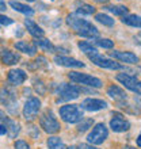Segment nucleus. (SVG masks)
I'll return each instance as SVG.
<instances>
[{
    "instance_id": "nucleus-1",
    "label": "nucleus",
    "mask_w": 141,
    "mask_h": 149,
    "mask_svg": "<svg viewBox=\"0 0 141 149\" xmlns=\"http://www.w3.org/2000/svg\"><path fill=\"white\" fill-rule=\"evenodd\" d=\"M67 24L76 34H79V36H82V37H86V38H95V37L99 36L98 29L95 27L91 22L83 19V18L75 15V14L68 15Z\"/></svg>"
},
{
    "instance_id": "nucleus-2",
    "label": "nucleus",
    "mask_w": 141,
    "mask_h": 149,
    "mask_svg": "<svg viewBox=\"0 0 141 149\" xmlns=\"http://www.w3.org/2000/svg\"><path fill=\"white\" fill-rule=\"evenodd\" d=\"M0 103L6 107V110L11 115H18L19 113V103L16 99V95L8 87H1L0 88Z\"/></svg>"
},
{
    "instance_id": "nucleus-3",
    "label": "nucleus",
    "mask_w": 141,
    "mask_h": 149,
    "mask_svg": "<svg viewBox=\"0 0 141 149\" xmlns=\"http://www.w3.org/2000/svg\"><path fill=\"white\" fill-rule=\"evenodd\" d=\"M82 88L73 84H67V83H61L56 88V94H57V103L60 102H68V100H73L77 99Z\"/></svg>"
},
{
    "instance_id": "nucleus-4",
    "label": "nucleus",
    "mask_w": 141,
    "mask_h": 149,
    "mask_svg": "<svg viewBox=\"0 0 141 149\" xmlns=\"http://www.w3.org/2000/svg\"><path fill=\"white\" fill-rule=\"evenodd\" d=\"M60 117L67 123H79L83 119V110L77 104H65L60 109Z\"/></svg>"
},
{
    "instance_id": "nucleus-5",
    "label": "nucleus",
    "mask_w": 141,
    "mask_h": 149,
    "mask_svg": "<svg viewBox=\"0 0 141 149\" xmlns=\"http://www.w3.org/2000/svg\"><path fill=\"white\" fill-rule=\"evenodd\" d=\"M39 125L43 132H46L47 134H56L57 132H60V122L57 121V118L54 117L52 110H46L41 115Z\"/></svg>"
},
{
    "instance_id": "nucleus-6",
    "label": "nucleus",
    "mask_w": 141,
    "mask_h": 149,
    "mask_svg": "<svg viewBox=\"0 0 141 149\" xmlns=\"http://www.w3.org/2000/svg\"><path fill=\"white\" fill-rule=\"evenodd\" d=\"M70 81L77 83V84H83V86H88V87H94V88H99L102 87V80L94 76H90L87 73H82V72H70L68 74Z\"/></svg>"
},
{
    "instance_id": "nucleus-7",
    "label": "nucleus",
    "mask_w": 141,
    "mask_h": 149,
    "mask_svg": "<svg viewBox=\"0 0 141 149\" xmlns=\"http://www.w3.org/2000/svg\"><path fill=\"white\" fill-rule=\"evenodd\" d=\"M107 136H109V130L105 126V123H98L95 125V127H92L90 134L87 136V141L92 145H101L107 138Z\"/></svg>"
},
{
    "instance_id": "nucleus-8",
    "label": "nucleus",
    "mask_w": 141,
    "mask_h": 149,
    "mask_svg": "<svg viewBox=\"0 0 141 149\" xmlns=\"http://www.w3.org/2000/svg\"><path fill=\"white\" fill-rule=\"evenodd\" d=\"M41 109V100L35 96H30L23 106V118L26 121H33Z\"/></svg>"
},
{
    "instance_id": "nucleus-9",
    "label": "nucleus",
    "mask_w": 141,
    "mask_h": 149,
    "mask_svg": "<svg viewBox=\"0 0 141 149\" xmlns=\"http://www.w3.org/2000/svg\"><path fill=\"white\" fill-rule=\"evenodd\" d=\"M117 80L121 83V84H124L128 90L141 95V80H138L137 77L130 76V74H128V73H118Z\"/></svg>"
},
{
    "instance_id": "nucleus-10",
    "label": "nucleus",
    "mask_w": 141,
    "mask_h": 149,
    "mask_svg": "<svg viewBox=\"0 0 141 149\" xmlns=\"http://www.w3.org/2000/svg\"><path fill=\"white\" fill-rule=\"evenodd\" d=\"M0 122H1V125L6 126L7 134L11 138H15L16 136L19 134V132H20L19 123H18L16 121H14V119H11V118H8L7 115H6V113L1 111V110H0Z\"/></svg>"
},
{
    "instance_id": "nucleus-11",
    "label": "nucleus",
    "mask_w": 141,
    "mask_h": 149,
    "mask_svg": "<svg viewBox=\"0 0 141 149\" xmlns=\"http://www.w3.org/2000/svg\"><path fill=\"white\" fill-rule=\"evenodd\" d=\"M88 58L99 68H106V69H124V67H122L121 64L114 63V61H111V60H109V58H105V57H102L99 53L88 56Z\"/></svg>"
},
{
    "instance_id": "nucleus-12",
    "label": "nucleus",
    "mask_w": 141,
    "mask_h": 149,
    "mask_svg": "<svg viewBox=\"0 0 141 149\" xmlns=\"http://www.w3.org/2000/svg\"><path fill=\"white\" fill-rule=\"evenodd\" d=\"M110 127L113 132L115 133H122V132H126L129 130L130 127V123L128 119L124 118V115L119 113H114L113 114V119L110 121Z\"/></svg>"
},
{
    "instance_id": "nucleus-13",
    "label": "nucleus",
    "mask_w": 141,
    "mask_h": 149,
    "mask_svg": "<svg viewBox=\"0 0 141 149\" xmlns=\"http://www.w3.org/2000/svg\"><path fill=\"white\" fill-rule=\"evenodd\" d=\"M82 109L87 111H99V110H105L107 107V103L102 99H94V98H88L84 99L82 102Z\"/></svg>"
},
{
    "instance_id": "nucleus-14",
    "label": "nucleus",
    "mask_w": 141,
    "mask_h": 149,
    "mask_svg": "<svg viewBox=\"0 0 141 149\" xmlns=\"http://www.w3.org/2000/svg\"><path fill=\"white\" fill-rule=\"evenodd\" d=\"M27 79V74L23 69H11L7 74V80L11 86H20Z\"/></svg>"
},
{
    "instance_id": "nucleus-15",
    "label": "nucleus",
    "mask_w": 141,
    "mask_h": 149,
    "mask_svg": "<svg viewBox=\"0 0 141 149\" xmlns=\"http://www.w3.org/2000/svg\"><path fill=\"white\" fill-rule=\"evenodd\" d=\"M110 56L113 58L118 60V61H122V63L126 64H136L138 63V57L134 53H130V52H119V50H114L110 52Z\"/></svg>"
},
{
    "instance_id": "nucleus-16",
    "label": "nucleus",
    "mask_w": 141,
    "mask_h": 149,
    "mask_svg": "<svg viewBox=\"0 0 141 149\" xmlns=\"http://www.w3.org/2000/svg\"><path fill=\"white\" fill-rule=\"evenodd\" d=\"M54 63L57 65H61V67L65 68H84V63L79 61V60L70 58V57H65V56H56Z\"/></svg>"
},
{
    "instance_id": "nucleus-17",
    "label": "nucleus",
    "mask_w": 141,
    "mask_h": 149,
    "mask_svg": "<svg viewBox=\"0 0 141 149\" xmlns=\"http://www.w3.org/2000/svg\"><path fill=\"white\" fill-rule=\"evenodd\" d=\"M0 60L4 65H14L18 64L19 61V54H16L15 52H11L10 49H3L0 52Z\"/></svg>"
},
{
    "instance_id": "nucleus-18",
    "label": "nucleus",
    "mask_w": 141,
    "mask_h": 149,
    "mask_svg": "<svg viewBox=\"0 0 141 149\" xmlns=\"http://www.w3.org/2000/svg\"><path fill=\"white\" fill-rule=\"evenodd\" d=\"M24 26H26V29H27V31L31 34L34 38H43V36H45V31H43L42 29L39 27L38 24L35 23L34 20L31 19H26L24 20Z\"/></svg>"
},
{
    "instance_id": "nucleus-19",
    "label": "nucleus",
    "mask_w": 141,
    "mask_h": 149,
    "mask_svg": "<svg viewBox=\"0 0 141 149\" xmlns=\"http://www.w3.org/2000/svg\"><path fill=\"white\" fill-rule=\"evenodd\" d=\"M107 95H109L110 98H113L114 100H125L128 98V95L125 94V91L121 90L118 86H110L107 88Z\"/></svg>"
},
{
    "instance_id": "nucleus-20",
    "label": "nucleus",
    "mask_w": 141,
    "mask_h": 149,
    "mask_svg": "<svg viewBox=\"0 0 141 149\" xmlns=\"http://www.w3.org/2000/svg\"><path fill=\"white\" fill-rule=\"evenodd\" d=\"M15 47H16V50L23 52V53H26V54H29V56H34L35 52H37L35 45L29 43V42H26V41H19V42H16Z\"/></svg>"
},
{
    "instance_id": "nucleus-21",
    "label": "nucleus",
    "mask_w": 141,
    "mask_h": 149,
    "mask_svg": "<svg viewBox=\"0 0 141 149\" xmlns=\"http://www.w3.org/2000/svg\"><path fill=\"white\" fill-rule=\"evenodd\" d=\"M10 6H11L15 11L20 12V14H24V15H33V14H34V10H33L31 7L19 3V1H15V0H11V1H10Z\"/></svg>"
},
{
    "instance_id": "nucleus-22",
    "label": "nucleus",
    "mask_w": 141,
    "mask_h": 149,
    "mask_svg": "<svg viewBox=\"0 0 141 149\" xmlns=\"http://www.w3.org/2000/svg\"><path fill=\"white\" fill-rule=\"evenodd\" d=\"M34 45H37L38 47H41V49H43V50L49 52V53H53V52L56 50V47L53 46V43L49 41V39L46 38H38L34 41Z\"/></svg>"
},
{
    "instance_id": "nucleus-23",
    "label": "nucleus",
    "mask_w": 141,
    "mask_h": 149,
    "mask_svg": "<svg viewBox=\"0 0 141 149\" xmlns=\"http://www.w3.org/2000/svg\"><path fill=\"white\" fill-rule=\"evenodd\" d=\"M122 22L128 26H133V27L141 29V16L138 15H126L122 18Z\"/></svg>"
},
{
    "instance_id": "nucleus-24",
    "label": "nucleus",
    "mask_w": 141,
    "mask_h": 149,
    "mask_svg": "<svg viewBox=\"0 0 141 149\" xmlns=\"http://www.w3.org/2000/svg\"><path fill=\"white\" fill-rule=\"evenodd\" d=\"M79 49L84 53V54L88 57V56L91 54H95V53H98V50H96V47L92 46V43H88L86 42V41H82V42H79Z\"/></svg>"
},
{
    "instance_id": "nucleus-25",
    "label": "nucleus",
    "mask_w": 141,
    "mask_h": 149,
    "mask_svg": "<svg viewBox=\"0 0 141 149\" xmlns=\"http://www.w3.org/2000/svg\"><path fill=\"white\" fill-rule=\"evenodd\" d=\"M47 148L49 149H67L64 142L59 137H50L47 140Z\"/></svg>"
},
{
    "instance_id": "nucleus-26",
    "label": "nucleus",
    "mask_w": 141,
    "mask_h": 149,
    "mask_svg": "<svg viewBox=\"0 0 141 149\" xmlns=\"http://www.w3.org/2000/svg\"><path fill=\"white\" fill-rule=\"evenodd\" d=\"M106 10L118 16H124L125 14H128V7L125 6H109V7H106Z\"/></svg>"
},
{
    "instance_id": "nucleus-27",
    "label": "nucleus",
    "mask_w": 141,
    "mask_h": 149,
    "mask_svg": "<svg viewBox=\"0 0 141 149\" xmlns=\"http://www.w3.org/2000/svg\"><path fill=\"white\" fill-rule=\"evenodd\" d=\"M92 123H94V121L91 118H83L77 125V132L79 133H84L86 130H88L92 126Z\"/></svg>"
},
{
    "instance_id": "nucleus-28",
    "label": "nucleus",
    "mask_w": 141,
    "mask_h": 149,
    "mask_svg": "<svg viewBox=\"0 0 141 149\" xmlns=\"http://www.w3.org/2000/svg\"><path fill=\"white\" fill-rule=\"evenodd\" d=\"M95 19L98 20L99 23L105 24V26H113L114 24V19L110 18L109 15H106V14H96V15H95Z\"/></svg>"
},
{
    "instance_id": "nucleus-29",
    "label": "nucleus",
    "mask_w": 141,
    "mask_h": 149,
    "mask_svg": "<svg viewBox=\"0 0 141 149\" xmlns=\"http://www.w3.org/2000/svg\"><path fill=\"white\" fill-rule=\"evenodd\" d=\"M95 12V8L90 4H82L77 8V15H92Z\"/></svg>"
},
{
    "instance_id": "nucleus-30",
    "label": "nucleus",
    "mask_w": 141,
    "mask_h": 149,
    "mask_svg": "<svg viewBox=\"0 0 141 149\" xmlns=\"http://www.w3.org/2000/svg\"><path fill=\"white\" fill-rule=\"evenodd\" d=\"M95 43H96L98 46L103 47V49H111V47L114 46V42L111 41V39H109V38H101V39H96V41H95Z\"/></svg>"
},
{
    "instance_id": "nucleus-31",
    "label": "nucleus",
    "mask_w": 141,
    "mask_h": 149,
    "mask_svg": "<svg viewBox=\"0 0 141 149\" xmlns=\"http://www.w3.org/2000/svg\"><path fill=\"white\" fill-rule=\"evenodd\" d=\"M34 88L39 95H43L45 92H46V87H45V84H43L41 80H37V79L34 80Z\"/></svg>"
},
{
    "instance_id": "nucleus-32",
    "label": "nucleus",
    "mask_w": 141,
    "mask_h": 149,
    "mask_svg": "<svg viewBox=\"0 0 141 149\" xmlns=\"http://www.w3.org/2000/svg\"><path fill=\"white\" fill-rule=\"evenodd\" d=\"M14 146H15V149H30L29 144L26 141H23V140H18V141H15Z\"/></svg>"
},
{
    "instance_id": "nucleus-33",
    "label": "nucleus",
    "mask_w": 141,
    "mask_h": 149,
    "mask_svg": "<svg viewBox=\"0 0 141 149\" xmlns=\"http://www.w3.org/2000/svg\"><path fill=\"white\" fill-rule=\"evenodd\" d=\"M14 23V20L11 18H8V16H4V15H0V24H3V26H8V24H12Z\"/></svg>"
},
{
    "instance_id": "nucleus-34",
    "label": "nucleus",
    "mask_w": 141,
    "mask_h": 149,
    "mask_svg": "<svg viewBox=\"0 0 141 149\" xmlns=\"http://www.w3.org/2000/svg\"><path fill=\"white\" fill-rule=\"evenodd\" d=\"M77 148H79V149H99V148H96V146L87 145V144H79Z\"/></svg>"
},
{
    "instance_id": "nucleus-35",
    "label": "nucleus",
    "mask_w": 141,
    "mask_h": 149,
    "mask_svg": "<svg viewBox=\"0 0 141 149\" xmlns=\"http://www.w3.org/2000/svg\"><path fill=\"white\" fill-rule=\"evenodd\" d=\"M7 10V4H6V1L4 0H0V12H3Z\"/></svg>"
},
{
    "instance_id": "nucleus-36",
    "label": "nucleus",
    "mask_w": 141,
    "mask_h": 149,
    "mask_svg": "<svg viewBox=\"0 0 141 149\" xmlns=\"http://www.w3.org/2000/svg\"><path fill=\"white\" fill-rule=\"evenodd\" d=\"M3 134H7V129L4 125H0V136H3Z\"/></svg>"
},
{
    "instance_id": "nucleus-37",
    "label": "nucleus",
    "mask_w": 141,
    "mask_h": 149,
    "mask_svg": "<svg viewBox=\"0 0 141 149\" xmlns=\"http://www.w3.org/2000/svg\"><path fill=\"white\" fill-rule=\"evenodd\" d=\"M137 145L141 148V134H140V136H138V137H137Z\"/></svg>"
},
{
    "instance_id": "nucleus-38",
    "label": "nucleus",
    "mask_w": 141,
    "mask_h": 149,
    "mask_svg": "<svg viewBox=\"0 0 141 149\" xmlns=\"http://www.w3.org/2000/svg\"><path fill=\"white\" fill-rule=\"evenodd\" d=\"M95 1H98V3H107L109 0H95Z\"/></svg>"
},
{
    "instance_id": "nucleus-39",
    "label": "nucleus",
    "mask_w": 141,
    "mask_h": 149,
    "mask_svg": "<svg viewBox=\"0 0 141 149\" xmlns=\"http://www.w3.org/2000/svg\"><path fill=\"white\" fill-rule=\"evenodd\" d=\"M125 149H134V148H132V146H126Z\"/></svg>"
},
{
    "instance_id": "nucleus-40",
    "label": "nucleus",
    "mask_w": 141,
    "mask_h": 149,
    "mask_svg": "<svg viewBox=\"0 0 141 149\" xmlns=\"http://www.w3.org/2000/svg\"><path fill=\"white\" fill-rule=\"evenodd\" d=\"M26 1H35V0H26Z\"/></svg>"
},
{
    "instance_id": "nucleus-41",
    "label": "nucleus",
    "mask_w": 141,
    "mask_h": 149,
    "mask_svg": "<svg viewBox=\"0 0 141 149\" xmlns=\"http://www.w3.org/2000/svg\"><path fill=\"white\" fill-rule=\"evenodd\" d=\"M140 36H141V34H140Z\"/></svg>"
}]
</instances>
